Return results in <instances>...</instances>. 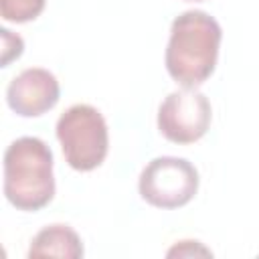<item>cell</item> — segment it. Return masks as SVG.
<instances>
[{"instance_id":"cell-7","label":"cell","mask_w":259,"mask_h":259,"mask_svg":"<svg viewBox=\"0 0 259 259\" xmlns=\"http://www.w3.org/2000/svg\"><path fill=\"white\" fill-rule=\"evenodd\" d=\"M28 257H83V243L69 225H49L40 229L28 249Z\"/></svg>"},{"instance_id":"cell-5","label":"cell","mask_w":259,"mask_h":259,"mask_svg":"<svg viewBox=\"0 0 259 259\" xmlns=\"http://www.w3.org/2000/svg\"><path fill=\"white\" fill-rule=\"evenodd\" d=\"M212 107L204 93L182 87L164 97L158 107V130L172 144H194L210 127Z\"/></svg>"},{"instance_id":"cell-2","label":"cell","mask_w":259,"mask_h":259,"mask_svg":"<svg viewBox=\"0 0 259 259\" xmlns=\"http://www.w3.org/2000/svg\"><path fill=\"white\" fill-rule=\"evenodd\" d=\"M53 152L34 136L14 140L4 152V196L26 212L40 210L55 196Z\"/></svg>"},{"instance_id":"cell-1","label":"cell","mask_w":259,"mask_h":259,"mask_svg":"<svg viewBox=\"0 0 259 259\" xmlns=\"http://www.w3.org/2000/svg\"><path fill=\"white\" fill-rule=\"evenodd\" d=\"M223 30L214 16L204 10H186L172 20L164 55L168 75L188 89L202 85L219 61Z\"/></svg>"},{"instance_id":"cell-4","label":"cell","mask_w":259,"mask_h":259,"mask_svg":"<svg viewBox=\"0 0 259 259\" xmlns=\"http://www.w3.org/2000/svg\"><path fill=\"white\" fill-rule=\"evenodd\" d=\"M198 170L186 158L160 156L150 160L138 180L140 196L156 208H180L198 192Z\"/></svg>"},{"instance_id":"cell-9","label":"cell","mask_w":259,"mask_h":259,"mask_svg":"<svg viewBox=\"0 0 259 259\" xmlns=\"http://www.w3.org/2000/svg\"><path fill=\"white\" fill-rule=\"evenodd\" d=\"M0 36H2V57H0V65L2 67H8L10 61L18 59L24 51V40L22 36L14 34L12 30L8 28H0Z\"/></svg>"},{"instance_id":"cell-10","label":"cell","mask_w":259,"mask_h":259,"mask_svg":"<svg viewBox=\"0 0 259 259\" xmlns=\"http://www.w3.org/2000/svg\"><path fill=\"white\" fill-rule=\"evenodd\" d=\"M184 257V255H212L208 249H204L198 241H180L178 245H174L170 251H168V257Z\"/></svg>"},{"instance_id":"cell-3","label":"cell","mask_w":259,"mask_h":259,"mask_svg":"<svg viewBox=\"0 0 259 259\" xmlns=\"http://www.w3.org/2000/svg\"><path fill=\"white\" fill-rule=\"evenodd\" d=\"M57 140L65 162L77 172H91L107 156L109 134L101 111L89 103H75L57 121Z\"/></svg>"},{"instance_id":"cell-6","label":"cell","mask_w":259,"mask_h":259,"mask_svg":"<svg viewBox=\"0 0 259 259\" xmlns=\"http://www.w3.org/2000/svg\"><path fill=\"white\" fill-rule=\"evenodd\" d=\"M61 95L57 77L42 67H30L18 73L6 87L8 107L22 117H38L51 111Z\"/></svg>"},{"instance_id":"cell-11","label":"cell","mask_w":259,"mask_h":259,"mask_svg":"<svg viewBox=\"0 0 259 259\" xmlns=\"http://www.w3.org/2000/svg\"><path fill=\"white\" fill-rule=\"evenodd\" d=\"M194 2H200V0H194Z\"/></svg>"},{"instance_id":"cell-8","label":"cell","mask_w":259,"mask_h":259,"mask_svg":"<svg viewBox=\"0 0 259 259\" xmlns=\"http://www.w3.org/2000/svg\"><path fill=\"white\" fill-rule=\"evenodd\" d=\"M47 0H0V16L8 22H30L45 10Z\"/></svg>"}]
</instances>
